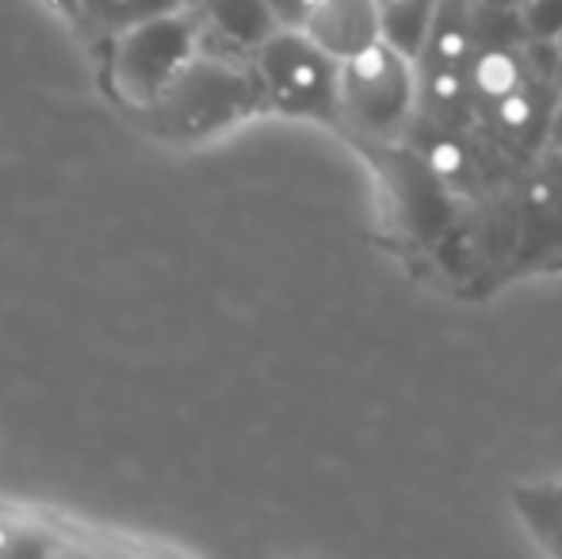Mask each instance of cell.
I'll list each match as a JSON object with an SVG mask.
<instances>
[{
    "label": "cell",
    "mask_w": 562,
    "mask_h": 559,
    "mask_svg": "<svg viewBox=\"0 0 562 559\" xmlns=\"http://www.w3.org/2000/svg\"><path fill=\"white\" fill-rule=\"evenodd\" d=\"M268 100L260 89V77L252 69V58L245 54L215 51V46H203L177 77L161 92L154 108H149V120L161 135L195 142L223 135V131L245 123L249 115L265 112Z\"/></svg>",
    "instance_id": "obj_1"
},
{
    "label": "cell",
    "mask_w": 562,
    "mask_h": 559,
    "mask_svg": "<svg viewBox=\"0 0 562 559\" xmlns=\"http://www.w3.org/2000/svg\"><path fill=\"white\" fill-rule=\"evenodd\" d=\"M422 108L417 62L379 38L340 69V131L352 142L409 138Z\"/></svg>",
    "instance_id": "obj_2"
},
{
    "label": "cell",
    "mask_w": 562,
    "mask_h": 559,
    "mask_svg": "<svg viewBox=\"0 0 562 559\" xmlns=\"http://www.w3.org/2000/svg\"><path fill=\"white\" fill-rule=\"evenodd\" d=\"M252 69L272 112L340 127V69L322 43L303 27H280L252 51Z\"/></svg>",
    "instance_id": "obj_3"
},
{
    "label": "cell",
    "mask_w": 562,
    "mask_h": 559,
    "mask_svg": "<svg viewBox=\"0 0 562 559\" xmlns=\"http://www.w3.org/2000/svg\"><path fill=\"white\" fill-rule=\"evenodd\" d=\"M203 51V27L195 8L157 15V20L134 23V27L112 35L108 46V69L119 100L134 108H154L172 77Z\"/></svg>",
    "instance_id": "obj_4"
},
{
    "label": "cell",
    "mask_w": 562,
    "mask_h": 559,
    "mask_svg": "<svg viewBox=\"0 0 562 559\" xmlns=\"http://www.w3.org/2000/svg\"><path fill=\"white\" fill-rule=\"evenodd\" d=\"M192 8L200 15L203 46H215V51L252 58V51L280 31L268 0H192Z\"/></svg>",
    "instance_id": "obj_5"
},
{
    "label": "cell",
    "mask_w": 562,
    "mask_h": 559,
    "mask_svg": "<svg viewBox=\"0 0 562 559\" xmlns=\"http://www.w3.org/2000/svg\"><path fill=\"white\" fill-rule=\"evenodd\" d=\"M303 31L334 58L348 62L383 38V20L375 0H318Z\"/></svg>",
    "instance_id": "obj_6"
},
{
    "label": "cell",
    "mask_w": 562,
    "mask_h": 559,
    "mask_svg": "<svg viewBox=\"0 0 562 559\" xmlns=\"http://www.w3.org/2000/svg\"><path fill=\"white\" fill-rule=\"evenodd\" d=\"M379 20H383V38L398 46L409 58H422L425 43H429L432 20L440 12V0H375Z\"/></svg>",
    "instance_id": "obj_7"
},
{
    "label": "cell",
    "mask_w": 562,
    "mask_h": 559,
    "mask_svg": "<svg viewBox=\"0 0 562 559\" xmlns=\"http://www.w3.org/2000/svg\"><path fill=\"white\" fill-rule=\"evenodd\" d=\"M188 4H192V0H77L74 12L85 15V23H92V27L112 38L119 31L134 27V23L180 12V8H188Z\"/></svg>",
    "instance_id": "obj_8"
},
{
    "label": "cell",
    "mask_w": 562,
    "mask_h": 559,
    "mask_svg": "<svg viewBox=\"0 0 562 559\" xmlns=\"http://www.w3.org/2000/svg\"><path fill=\"white\" fill-rule=\"evenodd\" d=\"M268 4H272L280 27H306V20H311L318 0H268Z\"/></svg>",
    "instance_id": "obj_9"
},
{
    "label": "cell",
    "mask_w": 562,
    "mask_h": 559,
    "mask_svg": "<svg viewBox=\"0 0 562 559\" xmlns=\"http://www.w3.org/2000/svg\"><path fill=\"white\" fill-rule=\"evenodd\" d=\"M54 4H58V8H69V12H74V8H77V0H54Z\"/></svg>",
    "instance_id": "obj_10"
},
{
    "label": "cell",
    "mask_w": 562,
    "mask_h": 559,
    "mask_svg": "<svg viewBox=\"0 0 562 559\" xmlns=\"http://www.w3.org/2000/svg\"><path fill=\"white\" fill-rule=\"evenodd\" d=\"M551 269H562V257H559V261H555V265H551Z\"/></svg>",
    "instance_id": "obj_11"
}]
</instances>
